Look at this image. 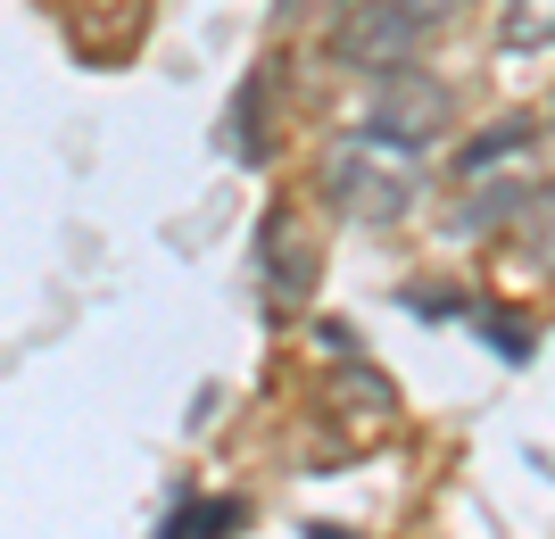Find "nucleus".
Segmentation results:
<instances>
[{"label":"nucleus","mask_w":555,"mask_h":539,"mask_svg":"<svg viewBox=\"0 0 555 539\" xmlns=\"http://www.w3.org/2000/svg\"><path fill=\"white\" fill-rule=\"evenodd\" d=\"M423 200V175L406 150H390V141H365L348 133L340 150L324 158V208L348 216V224H365V233H390V224H406Z\"/></svg>","instance_id":"nucleus-1"},{"label":"nucleus","mask_w":555,"mask_h":539,"mask_svg":"<svg viewBox=\"0 0 555 539\" xmlns=\"http://www.w3.org/2000/svg\"><path fill=\"white\" fill-rule=\"evenodd\" d=\"M456 125V92H448V75L431 67H390V75H373V100H365V141H390V150H431V141Z\"/></svg>","instance_id":"nucleus-2"},{"label":"nucleus","mask_w":555,"mask_h":539,"mask_svg":"<svg viewBox=\"0 0 555 539\" xmlns=\"http://www.w3.org/2000/svg\"><path fill=\"white\" fill-rule=\"evenodd\" d=\"M332 59H340L348 75H390V67H406V59H423V34L406 25V9L398 0H365V9H340L332 17Z\"/></svg>","instance_id":"nucleus-3"},{"label":"nucleus","mask_w":555,"mask_h":539,"mask_svg":"<svg viewBox=\"0 0 555 539\" xmlns=\"http://www.w3.org/2000/svg\"><path fill=\"white\" fill-rule=\"evenodd\" d=\"M257 266H266V291L274 307H299L307 282H315V233L299 224V208H274L266 233H257Z\"/></svg>","instance_id":"nucleus-4"},{"label":"nucleus","mask_w":555,"mask_h":539,"mask_svg":"<svg viewBox=\"0 0 555 539\" xmlns=\"http://www.w3.org/2000/svg\"><path fill=\"white\" fill-rule=\"evenodd\" d=\"M522 158H539V117H498L481 141H464V150H456V183H481V175L522 166Z\"/></svg>","instance_id":"nucleus-5"},{"label":"nucleus","mask_w":555,"mask_h":539,"mask_svg":"<svg viewBox=\"0 0 555 539\" xmlns=\"http://www.w3.org/2000/svg\"><path fill=\"white\" fill-rule=\"evenodd\" d=\"M555 42V0H506L498 9V50L506 59H547Z\"/></svg>","instance_id":"nucleus-6"},{"label":"nucleus","mask_w":555,"mask_h":539,"mask_svg":"<svg viewBox=\"0 0 555 539\" xmlns=\"http://www.w3.org/2000/svg\"><path fill=\"white\" fill-rule=\"evenodd\" d=\"M398 9H406V25H415L423 42H440V34L464 17V9H473V0H398Z\"/></svg>","instance_id":"nucleus-7"},{"label":"nucleus","mask_w":555,"mask_h":539,"mask_svg":"<svg viewBox=\"0 0 555 539\" xmlns=\"http://www.w3.org/2000/svg\"><path fill=\"white\" fill-rule=\"evenodd\" d=\"M324 9H332V17H340V9H365V0H324Z\"/></svg>","instance_id":"nucleus-8"}]
</instances>
